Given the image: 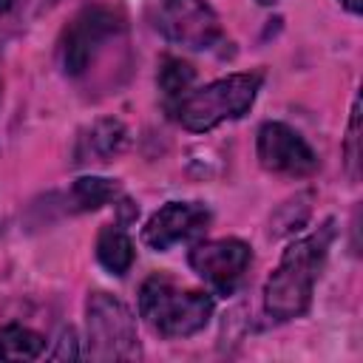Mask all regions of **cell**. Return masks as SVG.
Listing matches in <instances>:
<instances>
[{
	"instance_id": "obj_1",
	"label": "cell",
	"mask_w": 363,
	"mask_h": 363,
	"mask_svg": "<svg viewBox=\"0 0 363 363\" xmlns=\"http://www.w3.org/2000/svg\"><path fill=\"white\" fill-rule=\"evenodd\" d=\"M332 238L335 227L332 221H323L315 233L295 238L284 250L275 272L264 284V309L272 320H292L309 309Z\"/></svg>"
},
{
	"instance_id": "obj_2",
	"label": "cell",
	"mask_w": 363,
	"mask_h": 363,
	"mask_svg": "<svg viewBox=\"0 0 363 363\" xmlns=\"http://www.w3.org/2000/svg\"><path fill=\"white\" fill-rule=\"evenodd\" d=\"M264 74L261 71H244V74H230L221 77L204 88H190L176 105H173V116L182 128L193 130V133H207L216 125L227 122V119H241L261 88Z\"/></svg>"
},
{
	"instance_id": "obj_3",
	"label": "cell",
	"mask_w": 363,
	"mask_h": 363,
	"mask_svg": "<svg viewBox=\"0 0 363 363\" xmlns=\"http://www.w3.org/2000/svg\"><path fill=\"white\" fill-rule=\"evenodd\" d=\"M139 315L162 337H190L213 318V295L179 289L167 275H150L139 289Z\"/></svg>"
},
{
	"instance_id": "obj_4",
	"label": "cell",
	"mask_w": 363,
	"mask_h": 363,
	"mask_svg": "<svg viewBox=\"0 0 363 363\" xmlns=\"http://www.w3.org/2000/svg\"><path fill=\"white\" fill-rule=\"evenodd\" d=\"M85 332H88V357L99 363L113 360H139L142 343L136 337L133 312L108 292H91L85 303Z\"/></svg>"
},
{
	"instance_id": "obj_5",
	"label": "cell",
	"mask_w": 363,
	"mask_h": 363,
	"mask_svg": "<svg viewBox=\"0 0 363 363\" xmlns=\"http://www.w3.org/2000/svg\"><path fill=\"white\" fill-rule=\"evenodd\" d=\"M122 31V14L111 6H85L62 31L60 40V62L68 77L85 74L94 54L105 40Z\"/></svg>"
},
{
	"instance_id": "obj_6",
	"label": "cell",
	"mask_w": 363,
	"mask_h": 363,
	"mask_svg": "<svg viewBox=\"0 0 363 363\" xmlns=\"http://www.w3.org/2000/svg\"><path fill=\"white\" fill-rule=\"evenodd\" d=\"M187 261L193 272L213 286L216 295H233L252 264V250L238 238H216L196 244Z\"/></svg>"
},
{
	"instance_id": "obj_7",
	"label": "cell",
	"mask_w": 363,
	"mask_h": 363,
	"mask_svg": "<svg viewBox=\"0 0 363 363\" xmlns=\"http://www.w3.org/2000/svg\"><path fill=\"white\" fill-rule=\"evenodd\" d=\"M156 26L170 43L190 51L210 48L221 37V23L204 0H162Z\"/></svg>"
},
{
	"instance_id": "obj_8",
	"label": "cell",
	"mask_w": 363,
	"mask_h": 363,
	"mask_svg": "<svg viewBox=\"0 0 363 363\" xmlns=\"http://www.w3.org/2000/svg\"><path fill=\"white\" fill-rule=\"evenodd\" d=\"M258 162L269 173L284 176H309L318 170V156L309 147V142L284 122H264L258 130Z\"/></svg>"
},
{
	"instance_id": "obj_9",
	"label": "cell",
	"mask_w": 363,
	"mask_h": 363,
	"mask_svg": "<svg viewBox=\"0 0 363 363\" xmlns=\"http://www.w3.org/2000/svg\"><path fill=\"white\" fill-rule=\"evenodd\" d=\"M207 224H210V210L204 204H199V201H167L164 207H159L147 218V224L142 230V241L150 250L164 252L179 241L201 235L207 230Z\"/></svg>"
},
{
	"instance_id": "obj_10",
	"label": "cell",
	"mask_w": 363,
	"mask_h": 363,
	"mask_svg": "<svg viewBox=\"0 0 363 363\" xmlns=\"http://www.w3.org/2000/svg\"><path fill=\"white\" fill-rule=\"evenodd\" d=\"M125 142H128V130L119 119L113 116L96 119L91 128L82 130L77 150H74V162L77 164H108L113 156L122 153Z\"/></svg>"
},
{
	"instance_id": "obj_11",
	"label": "cell",
	"mask_w": 363,
	"mask_h": 363,
	"mask_svg": "<svg viewBox=\"0 0 363 363\" xmlns=\"http://www.w3.org/2000/svg\"><path fill=\"white\" fill-rule=\"evenodd\" d=\"M133 241L122 224H105L96 235V261L111 275H125L133 267Z\"/></svg>"
},
{
	"instance_id": "obj_12",
	"label": "cell",
	"mask_w": 363,
	"mask_h": 363,
	"mask_svg": "<svg viewBox=\"0 0 363 363\" xmlns=\"http://www.w3.org/2000/svg\"><path fill=\"white\" fill-rule=\"evenodd\" d=\"M193 79H196V71L182 57H164L159 62L156 82H159V91H162V99H164L167 111H173V105L193 88Z\"/></svg>"
},
{
	"instance_id": "obj_13",
	"label": "cell",
	"mask_w": 363,
	"mask_h": 363,
	"mask_svg": "<svg viewBox=\"0 0 363 363\" xmlns=\"http://www.w3.org/2000/svg\"><path fill=\"white\" fill-rule=\"evenodd\" d=\"M116 196H119V182L105 179V176H82L74 182L68 199H71L74 210L88 213V210H99V207L111 204Z\"/></svg>"
},
{
	"instance_id": "obj_14",
	"label": "cell",
	"mask_w": 363,
	"mask_h": 363,
	"mask_svg": "<svg viewBox=\"0 0 363 363\" xmlns=\"http://www.w3.org/2000/svg\"><path fill=\"white\" fill-rule=\"evenodd\" d=\"M45 352V337L28 326L9 323L0 329V357L3 360H34Z\"/></svg>"
},
{
	"instance_id": "obj_15",
	"label": "cell",
	"mask_w": 363,
	"mask_h": 363,
	"mask_svg": "<svg viewBox=\"0 0 363 363\" xmlns=\"http://www.w3.org/2000/svg\"><path fill=\"white\" fill-rule=\"evenodd\" d=\"M360 102L354 99L352 105V119H349V136H346V164L352 179H357V162H360Z\"/></svg>"
},
{
	"instance_id": "obj_16",
	"label": "cell",
	"mask_w": 363,
	"mask_h": 363,
	"mask_svg": "<svg viewBox=\"0 0 363 363\" xmlns=\"http://www.w3.org/2000/svg\"><path fill=\"white\" fill-rule=\"evenodd\" d=\"M51 357H54V360H77V357H79L77 335H74V329H71V326H68V329H62V335H60L57 349L51 352Z\"/></svg>"
},
{
	"instance_id": "obj_17",
	"label": "cell",
	"mask_w": 363,
	"mask_h": 363,
	"mask_svg": "<svg viewBox=\"0 0 363 363\" xmlns=\"http://www.w3.org/2000/svg\"><path fill=\"white\" fill-rule=\"evenodd\" d=\"M340 3H343L352 14H360V11H363V0H340Z\"/></svg>"
},
{
	"instance_id": "obj_18",
	"label": "cell",
	"mask_w": 363,
	"mask_h": 363,
	"mask_svg": "<svg viewBox=\"0 0 363 363\" xmlns=\"http://www.w3.org/2000/svg\"><path fill=\"white\" fill-rule=\"evenodd\" d=\"M11 6H14V0H0V14H3V11H9Z\"/></svg>"
},
{
	"instance_id": "obj_19",
	"label": "cell",
	"mask_w": 363,
	"mask_h": 363,
	"mask_svg": "<svg viewBox=\"0 0 363 363\" xmlns=\"http://www.w3.org/2000/svg\"><path fill=\"white\" fill-rule=\"evenodd\" d=\"M258 3H261V6H272L275 0H258Z\"/></svg>"
}]
</instances>
